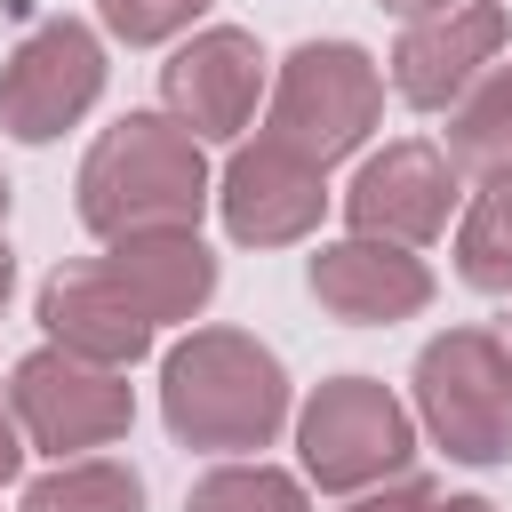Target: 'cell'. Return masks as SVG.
<instances>
[{"label": "cell", "instance_id": "cell-1", "mask_svg": "<svg viewBox=\"0 0 512 512\" xmlns=\"http://www.w3.org/2000/svg\"><path fill=\"white\" fill-rule=\"evenodd\" d=\"M200 208H208V160H200V136L184 120L128 112L80 160V216L104 240H128V232H192Z\"/></svg>", "mask_w": 512, "mask_h": 512}, {"label": "cell", "instance_id": "cell-2", "mask_svg": "<svg viewBox=\"0 0 512 512\" xmlns=\"http://www.w3.org/2000/svg\"><path fill=\"white\" fill-rule=\"evenodd\" d=\"M160 408H168V432L184 448L240 456V448H264L288 424V376L256 336L192 328L160 368Z\"/></svg>", "mask_w": 512, "mask_h": 512}, {"label": "cell", "instance_id": "cell-3", "mask_svg": "<svg viewBox=\"0 0 512 512\" xmlns=\"http://www.w3.org/2000/svg\"><path fill=\"white\" fill-rule=\"evenodd\" d=\"M416 408L456 464H512V344L448 328L416 352Z\"/></svg>", "mask_w": 512, "mask_h": 512}, {"label": "cell", "instance_id": "cell-4", "mask_svg": "<svg viewBox=\"0 0 512 512\" xmlns=\"http://www.w3.org/2000/svg\"><path fill=\"white\" fill-rule=\"evenodd\" d=\"M376 104H384V80H376V64H368L352 40H304V48L280 64L264 136L328 168V160H344V152L376 128Z\"/></svg>", "mask_w": 512, "mask_h": 512}, {"label": "cell", "instance_id": "cell-5", "mask_svg": "<svg viewBox=\"0 0 512 512\" xmlns=\"http://www.w3.org/2000/svg\"><path fill=\"white\" fill-rule=\"evenodd\" d=\"M296 448H304V472L320 488H368V480L408 464L416 432H408V408L376 376H336V384H320L304 400Z\"/></svg>", "mask_w": 512, "mask_h": 512}, {"label": "cell", "instance_id": "cell-6", "mask_svg": "<svg viewBox=\"0 0 512 512\" xmlns=\"http://www.w3.org/2000/svg\"><path fill=\"white\" fill-rule=\"evenodd\" d=\"M8 400H16L24 440H32V448H48V456L104 448V440H120V432H128V416H136V400H128L120 368L80 360V352H64V344H48V352L16 360Z\"/></svg>", "mask_w": 512, "mask_h": 512}, {"label": "cell", "instance_id": "cell-7", "mask_svg": "<svg viewBox=\"0 0 512 512\" xmlns=\"http://www.w3.org/2000/svg\"><path fill=\"white\" fill-rule=\"evenodd\" d=\"M96 88H104V48H96V32L72 24V16H48V24H32V32L8 48V64H0V128H8L16 144H48V136H64V128L96 104Z\"/></svg>", "mask_w": 512, "mask_h": 512}, {"label": "cell", "instance_id": "cell-8", "mask_svg": "<svg viewBox=\"0 0 512 512\" xmlns=\"http://www.w3.org/2000/svg\"><path fill=\"white\" fill-rule=\"evenodd\" d=\"M448 208H456V160L432 152V144H384V152L352 176V192H344L352 232L400 240V248L432 240V232L448 224Z\"/></svg>", "mask_w": 512, "mask_h": 512}, {"label": "cell", "instance_id": "cell-9", "mask_svg": "<svg viewBox=\"0 0 512 512\" xmlns=\"http://www.w3.org/2000/svg\"><path fill=\"white\" fill-rule=\"evenodd\" d=\"M216 200H224L232 240H248V248H280V240H304V232L320 224L328 184H320V160H304V152H288V144L264 136V144L232 152Z\"/></svg>", "mask_w": 512, "mask_h": 512}, {"label": "cell", "instance_id": "cell-10", "mask_svg": "<svg viewBox=\"0 0 512 512\" xmlns=\"http://www.w3.org/2000/svg\"><path fill=\"white\" fill-rule=\"evenodd\" d=\"M504 48V8L496 0H472V8H440V16H416L392 48V88L416 104V112H448L480 64Z\"/></svg>", "mask_w": 512, "mask_h": 512}, {"label": "cell", "instance_id": "cell-11", "mask_svg": "<svg viewBox=\"0 0 512 512\" xmlns=\"http://www.w3.org/2000/svg\"><path fill=\"white\" fill-rule=\"evenodd\" d=\"M40 328H48L64 352L104 360V368L144 360V344H152V312L120 288L112 264H64V272H48V288H40Z\"/></svg>", "mask_w": 512, "mask_h": 512}, {"label": "cell", "instance_id": "cell-12", "mask_svg": "<svg viewBox=\"0 0 512 512\" xmlns=\"http://www.w3.org/2000/svg\"><path fill=\"white\" fill-rule=\"evenodd\" d=\"M256 88H264V56L248 32H224V24L184 40L160 72V96L192 136H240L256 112Z\"/></svg>", "mask_w": 512, "mask_h": 512}, {"label": "cell", "instance_id": "cell-13", "mask_svg": "<svg viewBox=\"0 0 512 512\" xmlns=\"http://www.w3.org/2000/svg\"><path fill=\"white\" fill-rule=\"evenodd\" d=\"M312 296H320L336 320L376 328V320H408V312H424V304H432V272H424L400 240H368V232H352V240H336V248L312 256Z\"/></svg>", "mask_w": 512, "mask_h": 512}, {"label": "cell", "instance_id": "cell-14", "mask_svg": "<svg viewBox=\"0 0 512 512\" xmlns=\"http://www.w3.org/2000/svg\"><path fill=\"white\" fill-rule=\"evenodd\" d=\"M104 264H112L120 288L152 312V328H160V320H192V312L208 304V288H216V256H208L192 232H128V240H112Z\"/></svg>", "mask_w": 512, "mask_h": 512}, {"label": "cell", "instance_id": "cell-15", "mask_svg": "<svg viewBox=\"0 0 512 512\" xmlns=\"http://www.w3.org/2000/svg\"><path fill=\"white\" fill-rule=\"evenodd\" d=\"M448 160L472 176H512V64H496L488 80H472L448 112Z\"/></svg>", "mask_w": 512, "mask_h": 512}, {"label": "cell", "instance_id": "cell-16", "mask_svg": "<svg viewBox=\"0 0 512 512\" xmlns=\"http://www.w3.org/2000/svg\"><path fill=\"white\" fill-rule=\"evenodd\" d=\"M16 512H144V480L128 464L80 456V464H56L48 480H32Z\"/></svg>", "mask_w": 512, "mask_h": 512}, {"label": "cell", "instance_id": "cell-17", "mask_svg": "<svg viewBox=\"0 0 512 512\" xmlns=\"http://www.w3.org/2000/svg\"><path fill=\"white\" fill-rule=\"evenodd\" d=\"M456 272L488 296H512V176H496L472 200V216L456 232Z\"/></svg>", "mask_w": 512, "mask_h": 512}, {"label": "cell", "instance_id": "cell-18", "mask_svg": "<svg viewBox=\"0 0 512 512\" xmlns=\"http://www.w3.org/2000/svg\"><path fill=\"white\" fill-rule=\"evenodd\" d=\"M184 512H304V488L272 464H224L184 496Z\"/></svg>", "mask_w": 512, "mask_h": 512}, {"label": "cell", "instance_id": "cell-19", "mask_svg": "<svg viewBox=\"0 0 512 512\" xmlns=\"http://www.w3.org/2000/svg\"><path fill=\"white\" fill-rule=\"evenodd\" d=\"M104 8V24L128 40V48H152V40H168V32H184L208 0H96Z\"/></svg>", "mask_w": 512, "mask_h": 512}, {"label": "cell", "instance_id": "cell-20", "mask_svg": "<svg viewBox=\"0 0 512 512\" xmlns=\"http://www.w3.org/2000/svg\"><path fill=\"white\" fill-rule=\"evenodd\" d=\"M440 496H432V480H416V472H400L384 496H360V504H344V512H432Z\"/></svg>", "mask_w": 512, "mask_h": 512}, {"label": "cell", "instance_id": "cell-21", "mask_svg": "<svg viewBox=\"0 0 512 512\" xmlns=\"http://www.w3.org/2000/svg\"><path fill=\"white\" fill-rule=\"evenodd\" d=\"M24 464V448H16V400H0V480Z\"/></svg>", "mask_w": 512, "mask_h": 512}, {"label": "cell", "instance_id": "cell-22", "mask_svg": "<svg viewBox=\"0 0 512 512\" xmlns=\"http://www.w3.org/2000/svg\"><path fill=\"white\" fill-rule=\"evenodd\" d=\"M376 8H392V16H440V8H456V0H376Z\"/></svg>", "mask_w": 512, "mask_h": 512}, {"label": "cell", "instance_id": "cell-23", "mask_svg": "<svg viewBox=\"0 0 512 512\" xmlns=\"http://www.w3.org/2000/svg\"><path fill=\"white\" fill-rule=\"evenodd\" d=\"M432 512H496V504H480V496H448V504H432Z\"/></svg>", "mask_w": 512, "mask_h": 512}, {"label": "cell", "instance_id": "cell-24", "mask_svg": "<svg viewBox=\"0 0 512 512\" xmlns=\"http://www.w3.org/2000/svg\"><path fill=\"white\" fill-rule=\"evenodd\" d=\"M8 280H16V264H8V240H0V304H8Z\"/></svg>", "mask_w": 512, "mask_h": 512}, {"label": "cell", "instance_id": "cell-25", "mask_svg": "<svg viewBox=\"0 0 512 512\" xmlns=\"http://www.w3.org/2000/svg\"><path fill=\"white\" fill-rule=\"evenodd\" d=\"M0 216H8V184H0Z\"/></svg>", "mask_w": 512, "mask_h": 512}]
</instances>
